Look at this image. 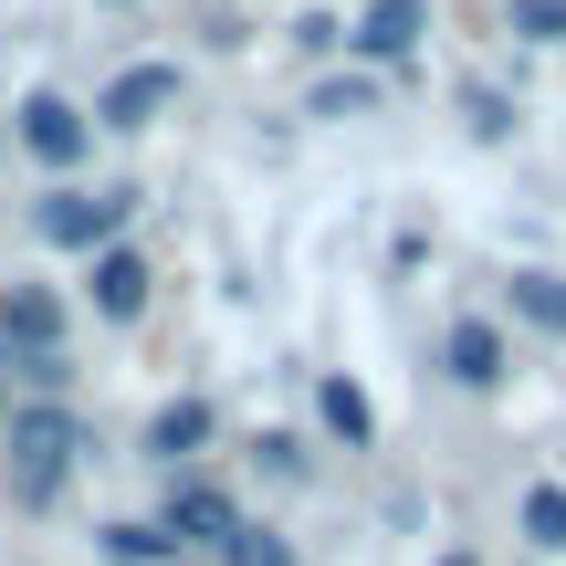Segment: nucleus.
Instances as JSON below:
<instances>
[{
    "label": "nucleus",
    "mask_w": 566,
    "mask_h": 566,
    "mask_svg": "<svg viewBox=\"0 0 566 566\" xmlns=\"http://www.w3.org/2000/svg\"><path fill=\"white\" fill-rule=\"evenodd\" d=\"M210 441H221V409H210V399H158V409H147V430H137V462L168 483V472H200Z\"/></svg>",
    "instance_id": "7"
},
{
    "label": "nucleus",
    "mask_w": 566,
    "mask_h": 566,
    "mask_svg": "<svg viewBox=\"0 0 566 566\" xmlns=\"http://www.w3.org/2000/svg\"><path fill=\"white\" fill-rule=\"evenodd\" d=\"M74 315L53 283H0V357H74Z\"/></svg>",
    "instance_id": "8"
},
{
    "label": "nucleus",
    "mask_w": 566,
    "mask_h": 566,
    "mask_svg": "<svg viewBox=\"0 0 566 566\" xmlns=\"http://www.w3.org/2000/svg\"><path fill=\"white\" fill-rule=\"evenodd\" d=\"M504 21H514V42H566V0H504Z\"/></svg>",
    "instance_id": "18"
},
{
    "label": "nucleus",
    "mask_w": 566,
    "mask_h": 566,
    "mask_svg": "<svg viewBox=\"0 0 566 566\" xmlns=\"http://www.w3.org/2000/svg\"><path fill=\"white\" fill-rule=\"evenodd\" d=\"M514 535H525V556H566V483L514 493Z\"/></svg>",
    "instance_id": "14"
},
{
    "label": "nucleus",
    "mask_w": 566,
    "mask_h": 566,
    "mask_svg": "<svg viewBox=\"0 0 566 566\" xmlns=\"http://www.w3.org/2000/svg\"><path fill=\"white\" fill-rule=\"evenodd\" d=\"M315 420H325V441L378 451V399H367L357 378H315Z\"/></svg>",
    "instance_id": "12"
},
{
    "label": "nucleus",
    "mask_w": 566,
    "mask_h": 566,
    "mask_svg": "<svg viewBox=\"0 0 566 566\" xmlns=\"http://www.w3.org/2000/svg\"><path fill=\"white\" fill-rule=\"evenodd\" d=\"M0 158H11V126H0Z\"/></svg>",
    "instance_id": "23"
},
{
    "label": "nucleus",
    "mask_w": 566,
    "mask_h": 566,
    "mask_svg": "<svg viewBox=\"0 0 566 566\" xmlns=\"http://www.w3.org/2000/svg\"><path fill=\"white\" fill-rule=\"evenodd\" d=\"M84 462H95V430H84L74 399H11V420H0V483H11L21 514H53Z\"/></svg>",
    "instance_id": "1"
},
{
    "label": "nucleus",
    "mask_w": 566,
    "mask_h": 566,
    "mask_svg": "<svg viewBox=\"0 0 566 566\" xmlns=\"http://www.w3.org/2000/svg\"><path fill=\"white\" fill-rule=\"evenodd\" d=\"M420 32H430V0H367V21L346 32V53L357 63H409Z\"/></svg>",
    "instance_id": "11"
},
{
    "label": "nucleus",
    "mask_w": 566,
    "mask_h": 566,
    "mask_svg": "<svg viewBox=\"0 0 566 566\" xmlns=\"http://www.w3.org/2000/svg\"><path fill=\"white\" fill-rule=\"evenodd\" d=\"M126 221H137V189H42L32 200V242L42 252H74V263H95V252L126 242Z\"/></svg>",
    "instance_id": "2"
},
{
    "label": "nucleus",
    "mask_w": 566,
    "mask_h": 566,
    "mask_svg": "<svg viewBox=\"0 0 566 566\" xmlns=\"http://www.w3.org/2000/svg\"><path fill=\"white\" fill-rule=\"evenodd\" d=\"M210 566H304V556H294V535H283V525H242Z\"/></svg>",
    "instance_id": "16"
},
{
    "label": "nucleus",
    "mask_w": 566,
    "mask_h": 566,
    "mask_svg": "<svg viewBox=\"0 0 566 566\" xmlns=\"http://www.w3.org/2000/svg\"><path fill=\"white\" fill-rule=\"evenodd\" d=\"M147 294H158V273H147L137 242H116V252H95V263H84V304H95V325H137Z\"/></svg>",
    "instance_id": "9"
},
{
    "label": "nucleus",
    "mask_w": 566,
    "mask_h": 566,
    "mask_svg": "<svg viewBox=\"0 0 566 566\" xmlns=\"http://www.w3.org/2000/svg\"><path fill=\"white\" fill-rule=\"evenodd\" d=\"M504 325H514V336L566 346V273H556V263H514V273H504Z\"/></svg>",
    "instance_id": "10"
},
{
    "label": "nucleus",
    "mask_w": 566,
    "mask_h": 566,
    "mask_svg": "<svg viewBox=\"0 0 566 566\" xmlns=\"http://www.w3.org/2000/svg\"><path fill=\"white\" fill-rule=\"evenodd\" d=\"M462 116H472V137H483V147H504V137H514V105L493 95V84H462Z\"/></svg>",
    "instance_id": "19"
},
{
    "label": "nucleus",
    "mask_w": 566,
    "mask_h": 566,
    "mask_svg": "<svg viewBox=\"0 0 566 566\" xmlns=\"http://www.w3.org/2000/svg\"><path fill=\"white\" fill-rule=\"evenodd\" d=\"M430 367H441V388H462V399H504V388H514V325L472 304V315H451V325H441Z\"/></svg>",
    "instance_id": "4"
},
{
    "label": "nucleus",
    "mask_w": 566,
    "mask_h": 566,
    "mask_svg": "<svg viewBox=\"0 0 566 566\" xmlns=\"http://www.w3.org/2000/svg\"><path fill=\"white\" fill-rule=\"evenodd\" d=\"M11 147H21L32 168H53V189H63L84 158H95V116H84L74 95H53V84H42V95L11 105Z\"/></svg>",
    "instance_id": "5"
},
{
    "label": "nucleus",
    "mask_w": 566,
    "mask_h": 566,
    "mask_svg": "<svg viewBox=\"0 0 566 566\" xmlns=\"http://www.w3.org/2000/svg\"><path fill=\"white\" fill-rule=\"evenodd\" d=\"M179 95H189V74H179V63H126V74L95 95V137H147V126H158Z\"/></svg>",
    "instance_id": "6"
},
{
    "label": "nucleus",
    "mask_w": 566,
    "mask_h": 566,
    "mask_svg": "<svg viewBox=\"0 0 566 566\" xmlns=\"http://www.w3.org/2000/svg\"><path fill=\"white\" fill-rule=\"evenodd\" d=\"M242 525H252V514H242V493H231L221 472H168V493H158V535H168L179 556H221Z\"/></svg>",
    "instance_id": "3"
},
{
    "label": "nucleus",
    "mask_w": 566,
    "mask_h": 566,
    "mask_svg": "<svg viewBox=\"0 0 566 566\" xmlns=\"http://www.w3.org/2000/svg\"><path fill=\"white\" fill-rule=\"evenodd\" d=\"M315 116H378V74H325L315 84Z\"/></svg>",
    "instance_id": "17"
},
{
    "label": "nucleus",
    "mask_w": 566,
    "mask_h": 566,
    "mask_svg": "<svg viewBox=\"0 0 566 566\" xmlns=\"http://www.w3.org/2000/svg\"><path fill=\"white\" fill-rule=\"evenodd\" d=\"M252 462H263V483H283V493L315 483V441H304V430H263V441H252Z\"/></svg>",
    "instance_id": "15"
},
{
    "label": "nucleus",
    "mask_w": 566,
    "mask_h": 566,
    "mask_svg": "<svg viewBox=\"0 0 566 566\" xmlns=\"http://www.w3.org/2000/svg\"><path fill=\"white\" fill-rule=\"evenodd\" d=\"M294 42H304V53H336L346 32H336V11H304V21H294Z\"/></svg>",
    "instance_id": "20"
},
{
    "label": "nucleus",
    "mask_w": 566,
    "mask_h": 566,
    "mask_svg": "<svg viewBox=\"0 0 566 566\" xmlns=\"http://www.w3.org/2000/svg\"><path fill=\"white\" fill-rule=\"evenodd\" d=\"M430 566H483V556H472V546H441V556H430Z\"/></svg>",
    "instance_id": "21"
},
{
    "label": "nucleus",
    "mask_w": 566,
    "mask_h": 566,
    "mask_svg": "<svg viewBox=\"0 0 566 566\" xmlns=\"http://www.w3.org/2000/svg\"><path fill=\"white\" fill-rule=\"evenodd\" d=\"M95 556L105 566H179V546L158 535V514H116V525H95Z\"/></svg>",
    "instance_id": "13"
},
{
    "label": "nucleus",
    "mask_w": 566,
    "mask_h": 566,
    "mask_svg": "<svg viewBox=\"0 0 566 566\" xmlns=\"http://www.w3.org/2000/svg\"><path fill=\"white\" fill-rule=\"evenodd\" d=\"M0 420H11V378H0Z\"/></svg>",
    "instance_id": "22"
}]
</instances>
